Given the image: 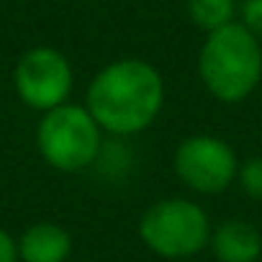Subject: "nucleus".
Wrapping results in <instances>:
<instances>
[{"label": "nucleus", "mask_w": 262, "mask_h": 262, "mask_svg": "<svg viewBox=\"0 0 262 262\" xmlns=\"http://www.w3.org/2000/svg\"><path fill=\"white\" fill-rule=\"evenodd\" d=\"M165 105V82L144 59H118L103 67L88 88V111L111 134L128 137L149 128Z\"/></svg>", "instance_id": "f257e3e1"}, {"label": "nucleus", "mask_w": 262, "mask_h": 262, "mask_svg": "<svg viewBox=\"0 0 262 262\" xmlns=\"http://www.w3.org/2000/svg\"><path fill=\"white\" fill-rule=\"evenodd\" d=\"M198 75L213 98L239 103L262 80V44L236 21L216 29L201 47Z\"/></svg>", "instance_id": "f03ea898"}, {"label": "nucleus", "mask_w": 262, "mask_h": 262, "mask_svg": "<svg viewBox=\"0 0 262 262\" xmlns=\"http://www.w3.org/2000/svg\"><path fill=\"white\" fill-rule=\"evenodd\" d=\"M36 144L52 167L62 172H80L98 160L100 126L88 108L64 103L47 111L36 128Z\"/></svg>", "instance_id": "7ed1b4c3"}, {"label": "nucleus", "mask_w": 262, "mask_h": 262, "mask_svg": "<svg viewBox=\"0 0 262 262\" xmlns=\"http://www.w3.org/2000/svg\"><path fill=\"white\" fill-rule=\"evenodd\" d=\"M139 236L155 254L165 259H183L208 247L211 224L198 203L167 198L144 211L139 221Z\"/></svg>", "instance_id": "20e7f679"}, {"label": "nucleus", "mask_w": 262, "mask_h": 262, "mask_svg": "<svg viewBox=\"0 0 262 262\" xmlns=\"http://www.w3.org/2000/svg\"><path fill=\"white\" fill-rule=\"evenodd\" d=\"M175 172L190 190L216 195L236 180L239 162L234 149L224 139L211 134H195L178 147Z\"/></svg>", "instance_id": "39448f33"}, {"label": "nucleus", "mask_w": 262, "mask_h": 262, "mask_svg": "<svg viewBox=\"0 0 262 262\" xmlns=\"http://www.w3.org/2000/svg\"><path fill=\"white\" fill-rule=\"evenodd\" d=\"M13 82L26 105L36 111H52L64 105L72 90V67L62 52L52 47H36L18 59Z\"/></svg>", "instance_id": "423d86ee"}, {"label": "nucleus", "mask_w": 262, "mask_h": 262, "mask_svg": "<svg viewBox=\"0 0 262 262\" xmlns=\"http://www.w3.org/2000/svg\"><path fill=\"white\" fill-rule=\"evenodd\" d=\"M208 244L219 262H257L262 254V234L239 219H229L211 231Z\"/></svg>", "instance_id": "0eeeda50"}, {"label": "nucleus", "mask_w": 262, "mask_h": 262, "mask_svg": "<svg viewBox=\"0 0 262 262\" xmlns=\"http://www.w3.org/2000/svg\"><path fill=\"white\" fill-rule=\"evenodd\" d=\"M72 252V236L67 229L52 221H39L18 239V257L24 262H64Z\"/></svg>", "instance_id": "6e6552de"}, {"label": "nucleus", "mask_w": 262, "mask_h": 262, "mask_svg": "<svg viewBox=\"0 0 262 262\" xmlns=\"http://www.w3.org/2000/svg\"><path fill=\"white\" fill-rule=\"evenodd\" d=\"M234 13H236L234 0H188L190 21L206 34L234 24Z\"/></svg>", "instance_id": "1a4fd4ad"}, {"label": "nucleus", "mask_w": 262, "mask_h": 262, "mask_svg": "<svg viewBox=\"0 0 262 262\" xmlns=\"http://www.w3.org/2000/svg\"><path fill=\"white\" fill-rule=\"evenodd\" d=\"M236 180L242 185V190L254 198V201H262V157H249L239 172H236Z\"/></svg>", "instance_id": "9d476101"}, {"label": "nucleus", "mask_w": 262, "mask_h": 262, "mask_svg": "<svg viewBox=\"0 0 262 262\" xmlns=\"http://www.w3.org/2000/svg\"><path fill=\"white\" fill-rule=\"evenodd\" d=\"M242 26L262 44V0H244L242 3Z\"/></svg>", "instance_id": "9b49d317"}, {"label": "nucleus", "mask_w": 262, "mask_h": 262, "mask_svg": "<svg viewBox=\"0 0 262 262\" xmlns=\"http://www.w3.org/2000/svg\"><path fill=\"white\" fill-rule=\"evenodd\" d=\"M0 262H18V244L3 229H0Z\"/></svg>", "instance_id": "f8f14e48"}]
</instances>
